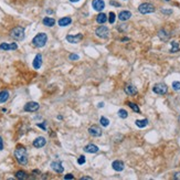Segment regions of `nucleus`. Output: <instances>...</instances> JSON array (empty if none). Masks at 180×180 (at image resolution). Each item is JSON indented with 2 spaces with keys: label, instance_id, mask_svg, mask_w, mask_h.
<instances>
[{
  "label": "nucleus",
  "instance_id": "1",
  "mask_svg": "<svg viewBox=\"0 0 180 180\" xmlns=\"http://www.w3.org/2000/svg\"><path fill=\"white\" fill-rule=\"evenodd\" d=\"M14 157L20 165H27L28 164V154H27L25 148L22 146H18L17 149L14 150Z\"/></svg>",
  "mask_w": 180,
  "mask_h": 180
},
{
  "label": "nucleus",
  "instance_id": "2",
  "mask_svg": "<svg viewBox=\"0 0 180 180\" xmlns=\"http://www.w3.org/2000/svg\"><path fill=\"white\" fill-rule=\"evenodd\" d=\"M47 42H48V36L43 32L38 33L32 40V44L34 47H37V48H43L44 45L47 44Z\"/></svg>",
  "mask_w": 180,
  "mask_h": 180
},
{
  "label": "nucleus",
  "instance_id": "3",
  "mask_svg": "<svg viewBox=\"0 0 180 180\" xmlns=\"http://www.w3.org/2000/svg\"><path fill=\"white\" fill-rule=\"evenodd\" d=\"M25 36V29L21 28V27H16V28H13L12 30L10 31V37L14 39V40H17V41L23 40Z\"/></svg>",
  "mask_w": 180,
  "mask_h": 180
},
{
  "label": "nucleus",
  "instance_id": "4",
  "mask_svg": "<svg viewBox=\"0 0 180 180\" xmlns=\"http://www.w3.org/2000/svg\"><path fill=\"white\" fill-rule=\"evenodd\" d=\"M138 11L142 14H147V13H153L155 12V7L153 6L149 2H144L140 6L138 7Z\"/></svg>",
  "mask_w": 180,
  "mask_h": 180
},
{
  "label": "nucleus",
  "instance_id": "5",
  "mask_svg": "<svg viewBox=\"0 0 180 180\" xmlns=\"http://www.w3.org/2000/svg\"><path fill=\"white\" fill-rule=\"evenodd\" d=\"M95 34L101 39H107L110 36V29L105 25H101L95 30Z\"/></svg>",
  "mask_w": 180,
  "mask_h": 180
},
{
  "label": "nucleus",
  "instance_id": "6",
  "mask_svg": "<svg viewBox=\"0 0 180 180\" xmlns=\"http://www.w3.org/2000/svg\"><path fill=\"white\" fill-rule=\"evenodd\" d=\"M153 91H154V93L158 94V95H165L168 92V87L164 83H158L153 87Z\"/></svg>",
  "mask_w": 180,
  "mask_h": 180
},
{
  "label": "nucleus",
  "instance_id": "7",
  "mask_svg": "<svg viewBox=\"0 0 180 180\" xmlns=\"http://www.w3.org/2000/svg\"><path fill=\"white\" fill-rule=\"evenodd\" d=\"M39 108H40V105L38 104L37 102H29L23 107V110H25V112H30V113L37 112Z\"/></svg>",
  "mask_w": 180,
  "mask_h": 180
},
{
  "label": "nucleus",
  "instance_id": "8",
  "mask_svg": "<svg viewBox=\"0 0 180 180\" xmlns=\"http://www.w3.org/2000/svg\"><path fill=\"white\" fill-rule=\"evenodd\" d=\"M92 7H93V9L95 11L101 12L105 8V2H104V0H93L92 1Z\"/></svg>",
  "mask_w": 180,
  "mask_h": 180
},
{
  "label": "nucleus",
  "instance_id": "9",
  "mask_svg": "<svg viewBox=\"0 0 180 180\" xmlns=\"http://www.w3.org/2000/svg\"><path fill=\"white\" fill-rule=\"evenodd\" d=\"M88 133H90V135L93 137H99L102 136V129H101V127L97 126V125H93V126H91L90 128H88Z\"/></svg>",
  "mask_w": 180,
  "mask_h": 180
},
{
  "label": "nucleus",
  "instance_id": "10",
  "mask_svg": "<svg viewBox=\"0 0 180 180\" xmlns=\"http://www.w3.org/2000/svg\"><path fill=\"white\" fill-rule=\"evenodd\" d=\"M82 39H83V34L82 33H79L76 36H71V34L66 36V41L70 42V43H79V42H81Z\"/></svg>",
  "mask_w": 180,
  "mask_h": 180
},
{
  "label": "nucleus",
  "instance_id": "11",
  "mask_svg": "<svg viewBox=\"0 0 180 180\" xmlns=\"http://www.w3.org/2000/svg\"><path fill=\"white\" fill-rule=\"evenodd\" d=\"M112 168L115 170V171H117V172H120V171H123L125 168V164L122 160H115V162H113L112 164Z\"/></svg>",
  "mask_w": 180,
  "mask_h": 180
},
{
  "label": "nucleus",
  "instance_id": "12",
  "mask_svg": "<svg viewBox=\"0 0 180 180\" xmlns=\"http://www.w3.org/2000/svg\"><path fill=\"white\" fill-rule=\"evenodd\" d=\"M125 93L127 94V95H131V96H134V95H136L137 94V88L136 86H134V85H131V84H127L124 88Z\"/></svg>",
  "mask_w": 180,
  "mask_h": 180
},
{
  "label": "nucleus",
  "instance_id": "13",
  "mask_svg": "<svg viewBox=\"0 0 180 180\" xmlns=\"http://www.w3.org/2000/svg\"><path fill=\"white\" fill-rule=\"evenodd\" d=\"M51 168H52L55 172H57V174H62L63 171H64V168H63L62 164L60 162H53L51 164Z\"/></svg>",
  "mask_w": 180,
  "mask_h": 180
},
{
  "label": "nucleus",
  "instance_id": "14",
  "mask_svg": "<svg viewBox=\"0 0 180 180\" xmlns=\"http://www.w3.org/2000/svg\"><path fill=\"white\" fill-rule=\"evenodd\" d=\"M45 144H47V140H45L44 137H38L37 139H34V142H33V146L36 148H42L43 146H45Z\"/></svg>",
  "mask_w": 180,
  "mask_h": 180
},
{
  "label": "nucleus",
  "instance_id": "15",
  "mask_svg": "<svg viewBox=\"0 0 180 180\" xmlns=\"http://www.w3.org/2000/svg\"><path fill=\"white\" fill-rule=\"evenodd\" d=\"M99 148L96 145H94V144H88V145H86V146L84 147V151H85V153H88V154H95V153L99 151Z\"/></svg>",
  "mask_w": 180,
  "mask_h": 180
},
{
  "label": "nucleus",
  "instance_id": "16",
  "mask_svg": "<svg viewBox=\"0 0 180 180\" xmlns=\"http://www.w3.org/2000/svg\"><path fill=\"white\" fill-rule=\"evenodd\" d=\"M0 49L3 50V51H11V50H17L18 49V45L17 43H11V44H8V43H1L0 44Z\"/></svg>",
  "mask_w": 180,
  "mask_h": 180
},
{
  "label": "nucleus",
  "instance_id": "17",
  "mask_svg": "<svg viewBox=\"0 0 180 180\" xmlns=\"http://www.w3.org/2000/svg\"><path fill=\"white\" fill-rule=\"evenodd\" d=\"M131 18V11H127V10H124V11H120L119 14H118V19L120 21H126L128 19Z\"/></svg>",
  "mask_w": 180,
  "mask_h": 180
},
{
  "label": "nucleus",
  "instance_id": "18",
  "mask_svg": "<svg viewBox=\"0 0 180 180\" xmlns=\"http://www.w3.org/2000/svg\"><path fill=\"white\" fill-rule=\"evenodd\" d=\"M32 64H33V68L39 70V68H41V65H42V55L41 54H37Z\"/></svg>",
  "mask_w": 180,
  "mask_h": 180
},
{
  "label": "nucleus",
  "instance_id": "19",
  "mask_svg": "<svg viewBox=\"0 0 180 180\" xmlns=\"http://www.w3.org/2000/svg\"><path fill=\"white\" fill-rule=\"evenodd\" d=\"M59 25L60 27H68L72 23V19L70 18V17H64V18H61L59 20Z\"/></svg>",
  "mask_w": 180,
  "mask_h": 180
},
{
  "label": "nucleus",
  "instance_id": "20",
  "mask_svg": "<svg viewBox=\"0 0 180 180\" xmlns=\"http://www.w3.org/2000/svg\"><path fill=\"white\" fill-rule=\"evenodd\" d=\"M158 37L160 38L162 41H167L168 39L170 38V34L165 29H162V30H159V32H158Z\"/></svg>",
  "mask_w": 180,
  "mask_h": 180
},
{
  "label": "nucleus",
  "instance_id": "21",
  "mask_svg": "<svg viewBox=\"0 0 180 180\" xmlns=\"http://www.w3.org/2000/svg\"><path fill=\"white\" fill-rule=\"evenodd\" d=\"M106 21H107V16L105 13H99V16L96 18V22L99 25H104Z\"/></svg>",
  "mask_w": 180,
  "mask_h": 180
},
{
  "label": "nucleus",
  "instance_id": "22",
  "mask_svg": "<svg viewBox=\"0 0 180 180\" xmlns=\"http://www.w3.org/2000/svg\"><path fill=\"white\" fill-rule=\"evenodd\" d=\"M42 22H43V25L45 27H53V25H55V20L53 18H50V17H45Z\"/></svg>",
  "mask_w": 180,
  "mask_h": 180
},
{
  "label": "nucleus",
  "instance_id": "23",
  "mask_svg": "<svg viewBox=\"0 0 180 180\" xmlns=\"http://www.w3.org/2000/svg\"><path fill=\"white\" fill-rule=\"evenodd\" d=\"M9 99V92L8 91H1L0 92V103H6Z\"/></svg>",
  "mask_w": 180,
  "mask_h": 180
},
{
  "label": "nucleus",
  "instance_id": "24",
  "mask_svg": "<svg viewBox=\"0 0 180 180\" xmlns=\"http://www.w3.org/2000/svg\"><path fill=\"white\" fill-rule=\"evenodd\" d=\"M135 124H136L137 127L144 128V127H146L148 125V120L147 119H137L136 122H135Z\"/></svg>",
  "mask_w": 180,
  "mask_h": 180
},
{
  "label": "nucleus",
  "instance_id": "25",
  "mask_svg": "<svg viewBox=\"0 0 180 180\" xmlns=\"http://www.w3.org/2000/svg\"><path fill=\"white\" fill-rule=\"evenodd\" d=\"M180 50L179 43L177 41H172L171 42V49H170V53H176Z\"/></svg>",
  "mask_w": 180,
  "mask_h": 180
},
{
  "label": "nucleus",
  "instance_id": "26",
  "mask_svg": "<svg viewBox=\"0 0 180 180\" xmlns=\"http://www.w3.org/2000/svg\"><path fill=\"white\" fill-rule=\"evenodd\" d=\"M127 105L129 106V107H131V110H133V111H134L135 113H140L139 107H138V106H137L135 103H133V102H128V103H127Z\"/></svg>",
  "mask_w": 180,
  "mask_h": 180
},
{
  "label": "nucleus",
  "instance_id": "27",
  "mask_svg": "<svg viewBox=\"0 0 180 180\" xmlns=\"http://www.w3.org/2000/svg\"><path fill=\"white\" fill-rule=\"evenodd\" d=\"M99 123H101V125H102L103 127H107V126L110 125V120H108V118L102 116V117L99 118Z\"/></svg>",
  "mask_w": 180,
  "mask_h": 180
},
{
  "label": "nucleus",
  "instance_id": "28",
  "mask_svg": "<svg viewBox=\"0 0 180 180\" xmlns=\"http://www.w3.org/2000/svg\"><path fill=\"white\" fill-rule=\"evenodd\" d=\"M16 177L18 179H25L27 178V174H25L23 170H19V171H17V174H16Z\"/></svg>",
  "mask_w": 180,
  "mask_h": 180
},
{
  "label": "nucleus",
  "instance_id": "29",
  "mask_svg": "<svg viewBox=\"0 0 180 180\" xmlns=\"http://www.w3.org/2000/svg\"><path fill=\"white\" fill-rule=\"evenodd\" d=\"M118 116L120 118H127V116H128V113H127V111H125V110H119L118 111Z\"/></svg>",
  "mask_w": 180,
  "mask_h": 180
},
{
  "label": "nucleus",
  "instance_id": "30",
  "mask_svg": "<svg viewBox=\"0 0 180 180\" xmlns=\"http://www.w3.org/2000/svg\"><path fill=\"white\" fill-rule=\"evenodd\" d=\"M115 20H116V14L114 12H110V14H108V21H110V23L113 25L115 22Z\"/></svg>",
  "mask_w": 180,
  "mask_h": 180
},
{
  "label": "nucleus",
  "instance_id": "31",
  "mask_svg": "<svg viewBox=\"0 0 180 180\" xmlns=\"http://www.w3.org/2000/svg\"><path fill=\"white\" fill-rule=\"evenodd\" d=\"M172 88H174L175 91H180V82L178 81L172 82Z\"/></svg>",
  "mask_w": 180,
  "mask_h": 180
},
{
  "label": "nucleus",
  "instance_id": "32",
  "mask_svg": "<svg viewBox=\"0 0 180 180\" xmlns=\"http://www.w3.org/2000/svg\"><path fill=\"white\" fill-rule=\"evenodd\" d=\"M85 162H86L85 156H80L79 159H77V164H79V165H83V164H85Z\"/></svg>",
  "mask_w": 180,
  "mask_h": 180
},
{
  "label": "nucleus",
  "instance_id": "33",
  "mask_svg": "<svg viewBox=\"0 0 180 180\" xmlns=\"http://www.w3.org/2000/svg\"><path fill=\"white\" fill-rule=\"evenodd\" d=\"M68 59H70L71 61H76V60H79V59H80V56L77 55V54H70Z\"/></svg>",
  "mask_w": 180,
  "mask_h": 180
},
{
  "label": "nucleus",
  "instance_id": "34",
  "mask_svg": "<svg viewBox=\"0 0 180 180\" xmlns=\"http://www.w3.org/2000/svg\"><path fill=\"white\" fill-rule=\"evenodd\" d=\"M110 5H111V6L116 7V8H117V7H120V5L118 3L117 1H115V0H111V1H110Z\"/></svg>",
  "mask_w": 180,
  "mask_h": 180
},
{
  "label": "nucleus",
  "instance_id": "35",
  "mask_svg": "<svg viewBox=\"0 0 180 180\" xmlns=\"http://www.w3.org/2000/svg\"><path fill=\"white\" fill-rule=\"evenodd\" d=\"M45 124H47V122H43L42 124H38V127H40V128H42L43 131H47V127H45Z\"/></svg>",
  "mask_w": 180,
  "mask_h": 180
},
{
  "label": "nucleus",
  "instance_id": "36",
  "mask_svg": "<svg viewBox=\"0 0 180 180\" xmlns=\"http://www.w3.org/2000/svg\"><path fill=\"white\" fill-rule=\"evenodd\" d=\"M162 12L165 13V14H171V13H172V10H166V9H162Z\"/></svg>",
  "mask_w": 180,
  "mask_h": 180
},
{
  "label": "nucleus",
  "instance_id": "37",
  "mask_svg": "<svg viewBox=\"0 0 180 180\" xmlns=\"http://www.w3.org/2000/svg\"><path fill=\"white\" fill-rule=\"evenodd\" d=\"M73 178H74V177H73L71 174H68V175L64 176V179H73Z\"/></svg>",
  "mask_w": 180,
  "mask_h": 180
},
{
  "label": "nucleus",
  "instance_id": "38",
  "mask_svg": "<svg viewBox=\"0 0 180 180\" xmlns=\"http://www.w3.org/2000/svg\"><path fill=\"white\" fill-rule=\"evenodd\" d=\"M3 149V140H2V138L0 137V150H2Z\"/></svg>",
  "mask_w": 180,
  "mask_h": 180
},
{
  "label": "nucleus",
  "instance_id": "39",
  "mask_svg": "<svg viewBox=\"0 0 180 180\" xmlns=\"http://www.w3.org/2000/svg\"><path fill=\"white\" fill-rule=\"evenodd\" d=\"M174 178L175 179H180V172H176L174 176Z\"/></svg>",
  "mask_w": 180,
  "mask_h": 180
},
{
  "label": "nucleus",
  "instance_id": "40",
  "mask_svg": "<svg viewBox=\"0 0 180 180\" xmlns=\"http://www.w3.org/2000/svg\"><path fill=\"white\" fill-rule=\"evenodd\" d=\"M81 180H92V178L91 177H82Z\"/></svg>",
  "mask_w": 180,
  "mask_h": 180
},
{
  "label": "nucleus",
  "instance_id": "41",
  "mask_svg": "<svg viewBox=\"0 0 180 180\" xmlns=\"http://www.w3.org/2000/svg\"><path fill=\"white\" fill-rule=\"evenodd\" d=\"M97 107H99V108H102V107H104V103H103V102H101V103H99V105H97Z\"/></svg>",
  "mask_w": 180,
  "mask_h": 180
},
{
  "label": "nucleus",
  "instance_id": "42",
  "mask_svg": "<svg viewBox=\"0 0 180 180\" xmlns=\"http://www.w3.org/2000/svg\"><path fill=\"white\" fill-rule=\"evenodd\" d=\"M70 1H71V2H79L80 0H70Z\"/></svg>",
  "mask_w": 180,
  "mask_h": 180
},
{
  "label": "nucleus",
  "instance_id": "43",
  "mask_svg": "<svg viewBox=\"0 0 180 180\" xmlns=\"http://www.w3.org/2000/svg\"><path fill=\"white\" fill-rule=\"evenodd\" d=\"M166 1H169V0H166Z\"/></svg>",
  "mask_w": 180,
  "mask_h": 180
}]
</instances>
